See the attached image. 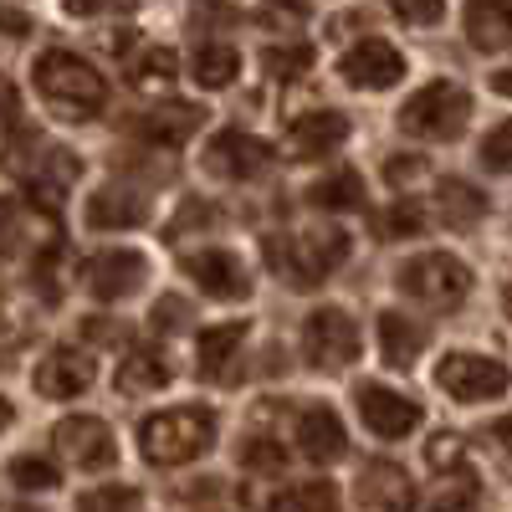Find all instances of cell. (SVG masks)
Listing matches in <instances>:
<instances>
[{
  "label": "cell",
  "mask_w": 512,
  "mask_h": 512,
  "mask_svg": "<svg viewBox=\"0 0 512 512\" xmlns=\"http://www.w3.org/2000/svg\"><path fill=\"white\" fill-rule=\"evenodd\" d=\"M31 82H36V93L47 98L62 118H98L108 108V82L103 72L88 62V57H77V52H41L36 67H31Z\"/></svg>",
  "instance_id": "cell-1"
},
{
  "label": "cell",
  "mask_w": 512,
  "mask_h": 512,
  "mask_svg": "<svg viewBox=\"0 0 512 512\" xmlns=\"http://www.w3.org/2000/svg\"><path fill=\"white\" fill-rule=\"evenodd\" d=\"M216 446V415L200 405H175L159 410L139 425V451L149 466H185Z\"/></svg>",
  "instance_id": "cell-2"
},
{
  "label": "cell",
  "mask_w": 512,
  "mask_h": 512,
  "mask_svg": "<svg viewBox=\"0 0 512 512\" xmlns=\"http://www.w3.org/2000/svg\"><path fill=\"white\" fill-rule=\"evenodd\" d=\"M272 267L292 287H323L333 267L349 262V231H297L287 241H267Z\"/></svg>",
  "instance_id": "cell-3"
},
{
  "label": "cell",
  "mask_w": 512,
  "mask_h": 512,
  "mask_svg": "<svg viewBox=\"0 0 512 512\" xmlns=\"http://www.w3.org/2000/svg\"><path fill=\"white\" fill-rule=\"evenodd\" d=\"M400 292L425 308H461L472 297V267L451 251H420L400 267Z\"/></svg>",
  "instance_id": "cell-4"
},
{
  "label": "cell",
  "mask_w": 512,
  "mask_h": 512,
  "mask_svg": "<svg viewBox=\"0 0 512 512\" xmlns=\"http://www.w3.org/2000/svg\"><path fill=\"white\" fill-rule=\"evenodd\" d=\"M472 113V98L456 82H425V88L400 108V128L415 139H456Z\"/></svg>",
  "instance_id": "cell-5"
},
{
  "label": "cell",
  "mask_w": 512,
  "mask_h": 512,
  "mask_svg": "<svg viewBox=\"0 0 512 512\" xmlns=\"http://www.w3.org/2000/svg\"><path fill=\"white\" fill-rule=\"evenodd\" d=\"M364 349L359 338V323L344 313V308H318L308 323H303V354L313 369L333 374V369H349Z\"/></svg>",
  "instance_id": "cell-6"
},
{
  "label": "cell",
  "mask_w": 512,
  "mask_h": 512,
  "mask_svg": "<svg viewBox=\"0 0 512 512\" xmlns=\"http://www.w3.org/2000/svg\"><path fill=\"white\" fill-rule=\"evenodd\" d=\"M436 384L461 405H482V400L507 395L512 369L502 359H487V354H446L436 364Z\"/></svg>",
  "instance_id": "cell-7"
},
{
  "label": "cell",
  "mask_w": 512,
  "mask_h": 512,
  "mask_svg": "<svg viewBox=\"0 0 512 512\" xmlns=\"http://www.w3.org/2000/svg\"><path fill=\"white\" fill-rule=\"evenodd\" d=\"M52 446L62 461L82 466V472H103V466L118 461V441L108 431V420H98V415H67L52 431Z\"/></svg>",
  "instance_id": "cell-8"
},
{
  "label": "cell",
  "mask_w": 512,
  "mask_h": 512,
  "mask_svg": "<svg viewBox=\"0 0 512 512\" xmlns=\"http://www.w3.org/2000/svg\"><path fill=\"white\" fill-rule=\"evenodd\" d=\"M185 277L200 287V292H210L216 303H241V297L251 292V272H246V262L236 251H226V246H200V251H190L185 256Z\"/></svg>",
  "instance_id": "cell-9"
},
{
  "label": "cell",
  "mask_w": 512,
  "mask_h": 512,
  "mask_svg": "<svg viewBox=\"0 0 512 512\" xmlns=\"http://www.w3.org/2000/svg\"><path fill=\"white\" fill-rule=\"evenodd\" d=\"M262 169H272V144L256 134H241V128H221L205 149V175H216V180H251Z\"/></svg>",
  "instance_id": "cell-10"
},
{
  "label": "cell",
  "mask_w": 512,
  "mask_h": 512,
  "mask_svg": "<svg viewBox=\"0 0 512 512\" xmlns=\"http://www.w3.org/2000/svg\"><path fill=\"white\" fill-rule=\"evenodd\" d=\"M354 405H359V420L369 425L374 436H384V441H400V436H410L415 425L425 420V410H420L410 395L390 390V384H359Z\"/></svg>",
  "instance_id": "cell-11"
},
{
  "label": "cell",
  "mask_w": 512,
  "mask_h": 512,
  "mask_svg": "<svg viewBox=\"0 0 512 512\" xmlns=\"http://www.w3.org/2000/svg\"><path fill=\"white\" fill-rule=\"evenodd\" d=\"M338 72H344L349 88H364V93H384V88H395V82L405 77V57L390 47V41H379V36H364L359 47L344 52V62H338Z\"/></svg>",
  "instance_id": "cell-12"
},
{
  "label": "cell",
  "mask_w": 512,
  "mask_h": 512,
  "mask_svg": "<svg viewBox=\"0 0 512 512\" xmlns=\"http://www.w3.org/2000/svg\"><path fill=\"white\" fill-rule=\"evenodd\" d=\"M82 282L98 303H118L128 297L134 287H144V256L128 251V246H113V251H98L88 256V267H82Z\"/></svg>",
  "instance_id": "cell-13"
},
{
  "label": "cell",
  "mask_w": 512,
  "mask_h": 512,
  "mask_svg": "<svg viewBox=\"0 0 512 512\" xmlns=\"http://www.w3.org/2000/svg\"><path fill=\"white\" fill-rule=\"evenodd\" d=\"M344 139H349V118L338 108H308V113H297L292 128H287V144H292L297 159H323Z\"/></svg>",
  "instance_id": "cell-14"
},
{
  "label": "cell",
  "mask_w": 512,
  "mask_h": 512,
  "mask_svg": "<svg viewBox=\"0 0 512 512\" xmlns=\"http://www.w3.org/2000/svg\"><path fill=\"white\" fill-rule=\"evenodd\" d=\"M93 354H82V349H52L47 359H41L36 369V390L47 395V400H77L82 390L93 384Z\"/></svg>",
  "instance_id": "cell-15"
},
{
  "label": "cell",
  "mask_w": 512,
  "mask_h": 512,
  "mask_svg": "<svg viewBox=\"0 0 512 512\" xmlns=\"http://www.w3.org/2000/svg\"><path fill=\"white\" fill-rule=\"evenodd\" d=\"M297 451H303L308 461L328 466L349 451V436H344V420L333 415V405H308L303 415H297Z\"/></svg>",
  "instance_id": "cell-16"
},
{
  "label": "cell",
  "mask_w": 512,
  "mask_h": 512,
  "mask_svg": "<svg viewBox=\"0 0 512 512\" xmlns=\"http://www.w3.org/2000/svg\"><path fill=\"white\" fill-rule=\"evenodd\" d=\"M149 216V200L139 190H123V185H103L88 200V226L98 231H123V226H139Z\"/></svg>",
  "instance_id": "cell-17"
},
{
  "label": "cell",
  "mask_w": 512,
  "mask_h": 512,
  "mask_svg": "<svg viewBox=\"0 0 512 512\" xmlns=\"http://www.w3.org/2000/svg\"><path fill=\"white\" fill-rule=\"evenodd\" d=\"M205 113L195 103H164V108H149V118L139 123V134L154 139L159 149H180L190 134H200Z\"/></svg>",
  "instance_id": "cell-18"
},
{
  "label": "cell",
  "mask_w": 512,
  "mask_h": 512,
  "mask_svg": "<svg viewBox=\"0 0 512 512\" xmlns=\"http://www.w3.org/2000/svg\"><path fill=\"white\" fill-rule=\"evenodd\" d=\"M359 502L364 507H410L415 502V482L400 472L395 461H369L359 477Z\"/></svg>",
  "instance_id": "cell-19"
},
{
  "label": "cell",
  "mask_w": 512,
  "mask_h": 512,
  "mask_svg": "<svg viewBox=\"0 0 512 512\" xmlns=\"http://www.w3.org/2000/svg\"><path fill=\"white\" fill-rule=\"evenodd\" d=\"M425 349V328L405 313H379V354L390 369H410Z\"/></svg>",
  "instance_id": "cell-20"
},
{
  "label": "cell",
  "mask_w": 512,
  "mask_h": 512,
  "mask_svg": "<svg viewBox=\"0 0 512 512\" xmlns=\"http://www.w3.org/2000/svg\"><path fill=\"white\" fill-rule=\"evenodd\" d=\"M466 36L477 52H497L512 41V6L507 0H472L466 6Z\"/></svg>",
  "instance_id": "cell-21"
},
{
  "label": "cell",
  "mask_w": 512,
  "mask_h": 512,
  "mask_svg": "<svg viewBox=\"0 0 512 512\" xmlns=\"http://www.w3.org/2000/svg\"><path fill=\"white\" fill-rule=\"evenodd\" d=\"M169 384V359L154 349H128L118 364V390L123 395H154Z\"/></svg>",
  "instance_id": "cell-22"
},
{
  "label": "cell",
  "mask_w": 512,
  "mask_h": 512,
  "mask_svg": "<svg viewBox=\"0 0 512 512\" xmlns=\"http://www.w3.org/2000/svg\"><path fill=\"white\" fill-rule=\"evenodd\" d=\"M190 77L200 82V88H210V93H216V88H231V82L241 77V52L226 47V41H210V47L195 52Z\"/></svg>",
  "instance_id": "cell-23"
},
{
  "label": "cell",
  "mask_w": 512,
  "mask_h": 512,
  "mask_svg": "<svg viewBox=\"0 0 512 512\" xmlns=\"http://www.w3.org/2000/svg\"><path fill=\"white\" fill-rule=\"evenodd\" d=\"M246 344V323H210L200 333V374H226Z\"/></svg>",
  "instance_id": "cell-24"
},
{
  "label": "cell",
  "mask_w": 512,
  "mask_h": 512,
  "mask_svg": "<svg viewBox=\"0 0 512 512\" xmlns=\"http://www.w3.org/2000/svg\"><path fill=\"white\" fill-rule=\"evenodd\" d=\"M128 77H134L139 93H169L180 77V57L169 47H144L134 62H128Z\"/></svg>",
  "instance_id": "cell-25"
},
{
  "label": "cell",
  "mask_w": 512,
  "mask_h": 512,
  "mask_svg": "<svg viewBox=\"0 0 512 512\" xmlns=\"http://www.w3.org/2000/svg\"><path fill=\"white\" fill-rule=\"evenodd\" d=\"M436 205H441V221L456 226V231H472V226L487 216V195H482L477 185H466V180H446Z\"/></svg>",
  "instance_id": "cell-26"
},
{
  "label": "cell",
  "mask_w": 512,
  "mask_h": 512,
  "mask_svg": "<svg viewBox=\"0 0 512 512\" xmlns=\"http://www.w3.org/2000/svg\"><path fill=\"white\" fill-rule=\"evenodd\" d=\"M308 200L318 210H364V180L354 169H333V175L308 185Z\"/></svg>",
  "instance_id": "cell-27"
},
{
  "label": "cell",
  "mask_w": 512,
  "mask_h": 512,
  "mask_svg": "<svg viewBox=\"0 0 512 512\" xmlns=\"http://www.w3.org/2000/svg\"><path fill=\"white\" fill-rule=\"evenodd\" d=\"M333 502H338V487L323 482V477H318V482H303V487H287V492L272 497V507H282V512H287V507L308 512V507H333Z\"/></svg>",
  "instance_id": "cell-28"
},
{
  "label": "cell",
  "mask_w": 512,
  "mask_h": 512,
  "mask_svg": "<svg viewBox=\"0 0 512 512\" xmlns=\"http://www.w3.org/2000/svg\"><path fill=\"white\" fill-rule=\"evenodd\" d=\"M241 461L251 466V472H262V477H277L282 466H287V451H282L277 436H251V441L241 446Z\"/></svg>",
  "instance_id": "cell-29"
},
{
  "label": "cell",
  "mask_w": 512,
  "mask_h": 512,
  "mask_svg": "<svg viewBox=\"0 0 512 512\" xmlns=\"http://www.w3.org/2000/svg\"><path fill=\"white\" fill-rule=\"evenodd\" d=\"M262 67L272 77H303L313 67V47H303V41H297V47H267L262 52Z\"/></svg>",
  "instance_id": "cell-30"
},
{
  "label": "cell",
  "mask_w": 512,
  "mask_h": 512,
  "mask_svg": "<svg viewBox=\"0 0 512 512\" xmlns=\"http://www.w3.org/2000/svg\"><path fill=\"white\" fill-rule=\"evenodd\" d=\"M11 482L26 487V492H52V487H57V466H52L47 456H21V461L11 466Z\"/></svg>",
  "instance_id": "cell-31"
},
{
  "label": "cell",
  "mask_w": 512,
  "mask_h": 512,
  "mask_svg": "<svg viewBox=\"0 0 512 512\" xmlns=\"http://www.w3.org/2000/svg\"><path fill=\"white\" fill-rule=\"evenodd\" d=\"M482 164L492 169V175H512V118L497 123L492 134L482 139Z\"/></svg>",
  "instance_id": "cell-32"
},
{
  "label": "cell",
  "mask_w": 512,
  "mask_h": 512,
  "mask_svg": "<svg viewBox=\"0 0 512 512\" xmlns=\"http://www.w3.org/2000/svg\"><path fill=\"white\" fill-rule=\"evenodd\" d=\"M159 333H180L185 323H190V303L185 297H175V292H164L159 303H154V318H149Z\"/></svg>",
  "instance_id": "cell-33"
},
{
  "label": "cell",
  "mask_w": 512,
  "mask_h": 512,
  "mask_svg": "<svg viewBox=\"0 0 512 512\" xmlns=\"http://www.w3.org/2000/svg\"><path fill=\"white\" fill-rule=\"evenodd\" d=\"M390 6L410 26H441V16H446V0H390Z\"/></svg>",
  "instance_id": "cell-34"
},
{
  "label": "cell",
  "mask_w": 512,
  "mask_h": 512,
  "mask_svg": "<svg viewBox=\"0 0 512 512\" xmlns=\"http://www.w3.org/2000/svg\"><path fill=\"white\" fill-rule=\"evenodd\" d=\"M461 456H466V441H461V436H451V431H441L431 446H425V461L441 466V472H446V466H456Z\"/></svg>",
  "instance_id": "cell-35"
},
{
  "label": "cell",
  "mask_w": 512,
  "mask_h": 512,
  "mask_svg": "<svg viewBox=\"0 0 512 512\" xmlns=\"http://www.w3.org/2000/svg\"><path fill=\"white\" fill-rule=\"evenodd\" d=\"M82 507H139V492L134 487H93V492H82Z\"/></svg>",
  "instance_id": "cell-36"
},
{
  "label": "cell",
  "mask_w": 512,
  "mask_h": 512,
  "mask_svg": "<svg viewBox=\"0 0 512 512\" xmlns=\"http://www.w3.org/2000/svg\"><path fill=\"white\" fill-rule=\"evenodd\" d=\"M139 0H67L72 16H128Z\"/></svg>",
  "instance_id": "cell-37"
},
{
  "label": "cell",
  "mask_w": 512,
  "mask_h": 512,
  "mask_svg": "<svg viewBox=\"0 0 512 512\" xmlns=\"http://www.w3.org/2000/svg\"><path fill=\"white\" fill-rule=\"evenodd\" d=\"M420 231V205H395L390 216H384V236H415Z\"/></svg>",
  "instance_id": "cell-38"
},
{
  "label": "cell",
  "mask_w": 512,
  "mask_h": 512,
  "mask_svg": "<svg viewBox=\"0 0 512 512\" xmlns=\"http://www.w3.org/2000/svg\"><path fill=\"white\" fill-rule=\"evenodd\" d=\"M384 175H390V185H415V180H425L431 175V169H425V159H415V154H405V159H390V169H384Z\"/></svg>",
  "instance_id": "cell-39"
},
{
  "label": "cell",
  "mask_w": 512,
  "mask_h": 512,
  "mask_svg": "<svg viewBox=\"0 0 512 512\" xmlns=\"http://www.w3.org/2000/svg\"><path fill=\"white\" fill-rule=\"evenodd\" d=\"M477 497H482L477 482H456V487H441L431 497V507H477Z\"/></svg>",
  "instance_id": "cell-40"
},
{
  "label": "cell",
  "mask_w": 512,
  "mask_h": 512,
  "mask_svg": "<svg viewBox=\"0 0 512 512\" xmlns=\"http://www.w3.org/2000/svg\"><path fill=\"white\" fill-rule=\"evenodd\" d=\"M0 31H6V36H26V31H31V21H26L21 11H0Z\"/></svg>",
  "instance_id": "cell-41"
},
{
  "label": "cell",
  "mask_w": 512,
  "mask_h": 512,
  "mask_svg": "<svg viewBox=\"0 0 512 512\" xmlns=\"http://www.w3.org/2000/svg\"><path fill=\"white\" fill-rule=\"evenodd\" d=\"M487 436H492L497 446H512V415H502L497 425H487Z\"/></svg>",
  "instance_id": "cell-42"
},
{
  "label": "cell",
  "mask_w": 512,
  "mask_h": 512,
  "mask_svg": "<svg viewBox=\"0 0 512 512\" xmlns=\"http://www.w3.org/2000/svg\"><path fill=\"white\" fill-rule=\"evenodd\" d=\"M492 88H497L502 98H512V67H502V72H492Z\"/></svg>",
  "instance_id": "cell-43"
},
{
  "label": "cell",
  "mask_w": 512,
  "mask_h": 512,
  "mask_svg": "<svg viewBox=\"0 0 512 512\" xmlns=\"http://www.w3.org/2000/svg\"><path fill=\"white\" fill-rule=\"evenodd\" d=\"M11 415H16V410H11V400L0 395V431H6V425H11Z\"/></svg>",
  "instance_id": "cell-44"
},
{
  "label": "cell",
  "mask_w": 512,
  "mask_h": 512,
  "mask_svg": "<svg viewBox=\"0 0 512 512\" xmlns=\"http://www.w3.org/2000/svg\"><path fill=\"white\" fill-rule=\"evenodd\" d=\"M507 313H512V287H507Z\"/></svg>",
  "instance_id": "cell-45"
}]
</instances>
